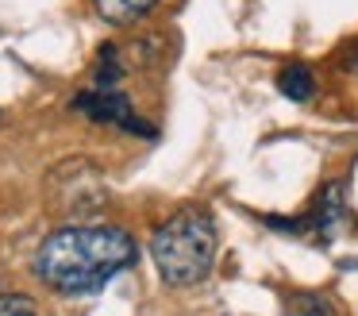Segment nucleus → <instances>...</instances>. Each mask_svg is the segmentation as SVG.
<instances>
[{
	"label": "nucleus",
	"mask_w": 358,
	"mask_h": 316,
	"mask_svg": "<svg viewBox=\"0 0 358 316\" xmlns=\"http://www.w3.org/2000/svg\"><path fill=\"white\" fill-rule=\"evenodd\" d=\"M139 259V247L124 228L108 224H66L50 231L35 251V277L62 297H89L104 289Z\"/></svg>",
	"instance_id": "1"
},
{
	"label": "nucleus",
	"mask_w": 358,
	"mask_h": 316,
	"mask_svg": "<svg viewBox=\"0 0 358 316\" xmlns=\"http://www.w3.org/2000/svg\"><path fill=\"white\" fill-rule=\"evenodd\" d=\"M216 247H220V231H216V216L204 205H185L162 220L150 235V259L158 266V277L173 289H189L201 285L216 266Z\"/></svg>",
	"instance_id": "2"
},
{
	"label": "nucleus",
	"mask_w": 358,
	"mask_h": 316,
	"mask_svg": "<svg viewBox=\"0 0 358 316\" xmlns=\"http://www.w3.org/2000/svg\"><path fill=\"white\" fill-rule=\"evenodd\" d=\"M50 200H55L58 212L81 220V216H93V212L104 208L108 185H104L101 170H96L93 162L66 158V162H58V166L50 170Z\"/></svg>",
	"instance_id": "3"
},
{
	"label": "nucleus",
	"mask_w": 358,
	"mask_h": 316,
	"mask_svg": "<svg viewBox=\"0 0 358 316\" xmlns=\"http://www.w3.org/2000/svg\"><path fill=\"white\" fill-rule=\"evenodd\" d=\"M73 112L89 116L93 123H108V128H124V131H135V135H150V128L139 120L135 104L124 97L120 89H101V85H89L85 92L73 97Z\"/></svg>",
	"instance_id": "4"
},
{
	"label": "nucleus",
	"mask_w": 358,
	"mask_h": 316,
	"mask_svg": "<svg viewBox=\"0 0 358 316\" xmlns=\"http://www.w3.org/2000/svg\"><path fill=\"white\" fill-rule=\"evenodd\" d=\"M343 216H347V205H343V185L331 181L324 193H320L316 208H312V224H316L320 235H335V228L343 224Z\"/></svg>",
	"instance_id": "5"
},
{
	"label": "nucleus",
	"mask_w": 358,
	"mask_h": 316,
	"mask_svg": "<svg viewBox=\"0 0 358 316\" xmlns=\"http://www.w3.org/2000/svg\"><path fill=\"white\" fill-rule=\"evenodd\" d=\"M158 0H93L96 15H101L104 23H112V27H127V23L143 20Z\"/></svg>",
	"instance_id": "6"
},
{
	"label": "nucleus",
	"mask_w": 358,
	"mask_h": 316,
	"mask_svg": "<svg viewBox=\"0 0 358 316\" xmlns=\"http://www.w3.org/2000/svg\"><path fill=\"white\" fill-rule=\"evenodd\" d=\"M278 89L285 92L289 100H296V104H308V100L316 97V77H312L308 66H285L278 74Z\"/></svg>",
	"instance_id": "7"
},
{
	"label": "nucleus",
	"mask_w": 358,
	"mask_h": 316,
	"mask_svg": "<svg viewBox=\"0 0 358 316\" xmlns=\"http://www.w3.org/2000/svg\"><path fill=\"white\" fill-rule=\"evenodd\" d=\"M0 316H39L27 293H0Z\"/></svg>",
	"instance_id": "8"
},
{
	"label": "nucleus",
	"mask_w": 358,
	"mask_h": 316,
	"mask_svg": "<svg viewBox=\"0 0 358 316\" xmlns=\"http://www.w3.org/2000/svg\"><path fill=\"white\" fill-rule=\"evenodd\" d=\"M347 69H355V74H358V46H350V50H347Z\"/></svg>",
	"instance_id": "9"
}]
</instances>
